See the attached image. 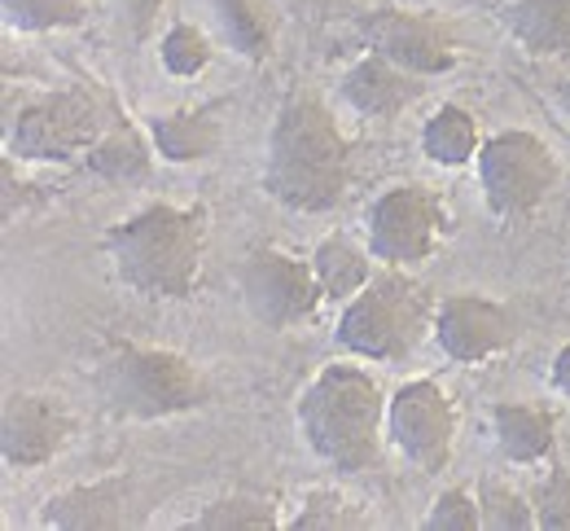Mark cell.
<instances>
[{"label": "cell", "instance_id": "cell-1", "mask_svg": "<svg viewBox=\"0 0 570 531\" xmlns=\"http://www.w3.org/2000/svg\"><path fill=\"white\" fill-rule=\"evenodd\" d=\"M264 189L289 212L325 216L352 189V141L316 92H289L268 132Z\"/></svg>", "mask_w": 570, "mask_h": 531}, {"label": "cell", "instance_id": "cell-2", "mask_svg": "<svg viewBox=\"0 0 570 531\" xmlns=\"http://www.w3.org/2000/svg\"><path fill=\"white\" fill-rule=\"evenodd\" d=\"M207 233H212V216L203 203L194 207L149 203L137 216L106 228L101 246L115 264L119 286H128L141 299L180 304L203 282Z\"/></svg>", "mask_w": 570, "mask_h": 531}, {"label": "cell", "instance_id": "cell-3", "mask_svg": "<svg viewBox=\"0 0 570 531\" xmlns=\"http://www.w3.org/2000/svg\"><path fill=\"white\" fill-rule=\"evenodd\" d=\"M386 391L360 365H325L298 395V431L334 474H364L386 440Z\"/></svg>", "mask_w": 570, "mask_h": 531}, {"label": "cell", "instance_id": "cell-4", "mask_svg": "<svg viewBox=\"0 0 570 531\" xmlns=\"http://www.w3.org/2000/svg\"><path fill=\"white\" fill-rule=\"evenodd\" d=\"M92 395L115 422H163L212 404L207 374L167 347L115 343L92 365Z\"/></svg>", "mask_w": 570, "mask_h": 531}, {"label": "cell", "instance_id": "cell-5", "mask_svg": "<svg viewBox=\"0 0 570 531\" xmlns=\"http://www.w3.org/2000/svg\"><path fill=\"white\" fill-rule=\"evenodd\" d=\"M426 325H434L426 291L409 277V268H386V273H373V282L356 299L343 304L338 347L352 352L356 361L395 365L417 352Z\"/></svg>", "mask_w": 570, "mask_h": 531}, {"label": "cell", "instance_id": "cell-6", "mask_svg": "<svg viewBox=\"0 0 570 531\" xmlns=\"http://www.w3.org/2000/svg\"><path fill=\"white\" fill-rule=\"evenodd\" d=\"M562 167L544 137L527 128H509L483 141L479 150V185L483 203L497 220H527L558 189Z\"/></svg>", "mask_w": 570, "mask_h": 531}, {"label": "cell", "instance_id": "cell-7", "mask_svg": "<svg viewBox=\"0 0 570 531\" xmlns=\"http://www.w3.org/2000/svg\"><path fill=\"white\" fill-rule=\"evenodd\" d=\"M452 216L448 203L439 198V189L404 180L382 189L368 212H364V237L377 264L386 268H417L439 250V242L448 237Z\"/></svg>", "mask_w": 570, "mask_h": 531}, {"label": "cell", "instance_id": "cell-8", "mask_svg": "<svg viewBox=\"0 0 570 531\" xmlns=\"http://www.w3.org/2000/svg\"><path fill=\"white\" fill-rule=\"evenodd\" d=\"M101 110L88 92H45L4 124V154L27 163H75L97 146L101 137Z\"/></svg>", "mask_w": 570, "mask_h": 531}, {"label": "cell", "instance_id": "cell-9", "mask_svg": "<svg viewBox=\"0 0 570 531\" xmlns=\"http://www.w3.org/2000/svg\"><path fill=\"white\" fill-rule=\"evenodd\" d=\"M386 440L413 470L439 474L456 449V404L434 378H413L386 400Z\"/></svg>", "mask_w": 570, "mask_h": 531}, {"label": "cell", "instance_id": "cell-10", "mask_svg": "<svg viewBox=\"0 0 570 531\" xmlns=\"http://www.w3.org/2000/svg\"><path fill=\"white\" fill-rule=\"evenodd\" d=\"M237 286H242L246 312L268 330H294V325L312 321L316 307L325 304L312 259H298L282 246L250 250L237 273Z\"/></svg>", "mask_w": 570, "mask_h": 531}, {"label": "cell", "instance_id": "cell-11", "mask_svg": "<svg viewBox=\"0 0 570 531\" xmlns=\"http://www.w3.org/2000/svg\"><path fill=\"white\" fill-rule=\"evenodd\" d=\"M360 36L368 40L373 53L417 71V76H448L461 62V45L456 31L430 13H413V9H373L360 18Z\"/></svg>", "mask_w": 570, "mask_h": 531}, {"label": "cell", "instance_id": "cell-12", "mask_svg": "<svg viewBox=\"0 0 570 531\" xmlns=\"http://www.w3.org/2000/svg\"><path fill=\"white\" fill-rule=\"evenodd\" d=\"M75 413L62 395L13 391L0 409V453L13 470H40L71 444Z\"/></svg>", "mask_w": 570, "mask_h": 531}, {"label": "cell", "instance_id": "cell-13", "mask_svg": "<svg viewBox=\"0 0 570 531\" xmlns=\"http://www.w3.org/2000/svg\"><path fill=\"white\" fill-rule=\"evenodd\" d=\"M434 343L452 365H483L513 347V316L488 295H448L434 307Z\"/></svg>", "mask_w": 570, "mask_h": 531}, {"label": "cell", "instance_id": "cell-14", "mask_svg": "<svg viewBox=\"0 0 570 531\" xmlns=\"http://www.w3.org/2000/svg\"><path fill=\"white\" fill-rule=\"evenodd\" d=\"M128 505H132V479L110 474L67 488L45 501L40 528L53 531H119L128 528Z\"/></svg>", "mask_w": 570, "mask_h": 531}, {"label": "cell", "instance_id": "cell-15", "mask_svg": "<svg viewBox=\"0 0 570 531\" xmlns=\"http://www.w3.org/2000/svg\"><path fill=\"white\" fill-rule=\"evenodd\" d=\"M422 92H426V76H417L373 49L343 76V101L364 119H395L413 101H422Z\"/></svg>", "mask_w": 570, "mask_h": 531}, {"label": "cell", "instance_id": "cell-16", "mask_svg": "<svg viewBox=\"0 0 570 531\" xmlns=\"http://www.w3.org/2000/svg\"><path fill=\"white\" fill-rule=\"evenodd\" d=\"M149 141L163 163H207L224 146V124H219V106H180L167 115L149 119Z\"/></svg>", "mask_w": 570, "mask_h": 531}, {"label": "cell", "instance_id": "cell-17", "mask_svg": "<svg viewBox=\"0 0 570 531\" xmlns=\"http://www.w3.org/2000/svg\"><path fill=\"white\" fill-rule=\"evenodd\" d=\"M492 435L509 461L535 465V461H549L558 449V417H553V409H540V404L500 400L492 404Z\"/></svg>", "mask_w": 570, "mask_h": 531}, {"label": "cell", "instance_id": "cell-18", "mask_svg": "<svg viewBox=\"0 0 570 531\" xmlns=\"http://www.w3.org/2000/svg\"><path fill=\"white\" fill-rule=\"evenodd\" d=\"M500 22L531 58H570V0H509Z\"/></svg>", "mask_w": 570, "mask_h": 531}, {"label": "cell", "instance_id": "cell-19", "mask_svg": "<svg viewBox=\"0 0 570 531\" xmlns=\"http://www.w3.org/2000/svg\"><path fill=\"white\" fill-rule=\"evenodd\" d=\"M215 22L228 40V49L246 62H268L277 53L282 36V9L277 0H212Z\"/></svg>", "mask_w": 570, "mask_h": 531}, {"label": "cell", "instance_id": "cell-20", "mask_svg": "<svg viewBox=\"0 0 570 531\" xmlns=\"http://www.w3.org/2000/svg\"><path fill=\"white\" fill-rule=\"evenodd\" d=\"M312 273L321 282L325 304H347L373 282V250L352 242L347 233H330L312 250Z\"/></svg>", "mask_w": 570, "mask_h": 531}, {"label": "cell", "instance_id": "cell-21", "mask_svg": "<svg viewBox=\"0 0 570 531\" xmlns=\"http://www.w3.org/2000/svg\"><path fill=\"white\" fill-rule=\"evenodd\" d=\"M154 154H158L154 141H145L137 128L115 124L97 137V146L83 154V163H88L92 176H101L110 185H141L154 171Z\"/></svg>", "mask_w": 570, "mask_h": 531}, {"label": "cell", "instance_id": "cell-22", "mask_svg": "<svg viewBox=\"0 0 570 531\" xmlns=\"http://www.w3.org/2000/svg\"><path fill=\"white\" fill-rule=\"evenodd\" d=\"M479 150H483L479 119L456 101L439 106L426 119V128H422V154L434 167H465V163L479 158Z\"/></svg>", "mask_w": 570, "mask_h": 531}, {"label": "cell", "instance_id": "cell-23", "mask_svg": "<svg viewBox=\"0 0 570 531\" xmlns=\"http://www.w3.org/2000/svg\"><path fill=\"white\" fill-rule=\"evenodd\" d=\"M194 531H273L282 528L277 519V505L268 496H255V492H233V496H219L212 505H203L198 519H189Z\"/></svg>", "mask_w": 570, "mask_h": 531}, {"label": "cell", "instance_id": "cell-24", "mask_svg": "<svg viewBox=\"0 0 570 531\" xmlns=\"http://www.w3.org/2000/svg\"><path fill=\"white\" fill-rule=\"evenodd\" d=\"M88 18V0H4V27L22 36L71 31Z\"/></svg>", "mask_w": 570, "mask_h": 531}, {"label": "cell", "instance_id": "cell-25", "mask_svg": "<svg viewBox=\"0 0 570 531\" xmlns=\"http://www.w3.org/2000/svg\"><path fill=\"white\" fill-rule=\"evenodd\" d=\"M212 58H215L212 40H207V31L194 27V22H171V27L163 31V40H158V62L180 79L203 76V71L212 67Z\"/></svg>", "mask_w": 570, "mask_h": 531}, {"label": "cell", "instance_id": "cell-26", "mask_svg": "<svg viewBox=\"0 0 570 531\" xmlns=\"http://www.w3.org/2000/svg\"><path fill=\"white\" fill-rule=\"evenodd\" d=\"M479 505H483V528L488 531H535V505L509 483H497V479L483 483Z\"/></svg>", "mask_w": 570, "mask_h": 531}, {"label": "cell", "instance_id": "cell-27", "mask_svg": "<svg viewBox=\"0 0 570 531\" xmlns=\"http://www.w3.org/2000/svg\"><path fill=\"white\" fill-rule=\"evenodd\" d=\"M294 531H347V528H364V514H356V505L338 492H307L298 514L289 519Z\"/></svg>", "mask_w": 570, "mask_h": 531}, {"label": "cell", "instance_id": "cell-28", "mask_svg": "<svg viewBox=\"0 0 570 531\" xmlns=\"http://www.w3.org/2000/svg\"><path fill=\"white\" fill-rule=\"evenodd\" d=\"M422 528L426 531H479L483 528V505H479L474 492L448 488V492H439V496L430 501V514Z\"/></svg>", "mask_w": 570, "mask_h": 531}, {"label": "cell", "instance_id": "cell-29", "mask_svg": "<svg viewBox=\"0 0 570 531\" xmlns=\"http://www.w3.org/2000/svg\"><path fill=\"white\" fill-rule=\"evenodd\" d=\"M535 531H570V470L553 465V474L535 488Z\"/></svg>", "mask_w": 570, "mask_h": 531}, {"label": "cell", "instance_id": "cell-30", "mask_svg": "<svg viewBox=\"0 0 570 531\" xmlns=\"http://www.w3.org/2000/svg\"><path fill=\"white\" fill-rule=\"evenodd\" d=\"M119 4H124V13H128V18H132V31H137V36H145V31H149V22H154V13H158V4H163V0H119Z\"/></svg>", "mask_w": 570, "mask_h": 531}, {"label": "cell", "instance_id": "cell-31", "mask_svg": "<svg viewBox=\"0 0 570 531\" xmlns=\"http://www.w3.org/2000/svg\"><path fill=\"white\" fill-rule=\"evenodd\" d=\"M553 391L570 400V343H562L558 356H553Z\"/></svg>", "mask_w": 570, "mask_h": 531}, {"label": "cell", "instance_id": "cell-32", "mask_svg": "<svg viewBox=\"0 0 570 531\" xmlns=\"http://www.w3.org/2000/svg\"><path fill=\"white\" fill-rule=\"evenodd\" d=\"M553 101H558V110H562V115L570 119V71L558 79V83H553Z\"/></svg>", "mask_w": 570, "mask_h": 531}]
</instances>
